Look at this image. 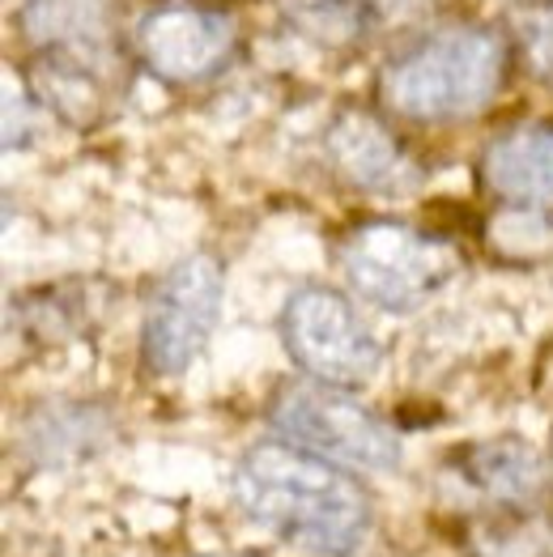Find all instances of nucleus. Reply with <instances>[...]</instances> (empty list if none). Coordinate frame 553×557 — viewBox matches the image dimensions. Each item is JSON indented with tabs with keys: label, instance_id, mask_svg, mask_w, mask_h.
Here are the masks:
<instances>
[{
	"label": "nucleus",
	"instance_id": "nucleus-1",
	"mask_svg": "<svg viewBox=\"0 0 553 557\" xmlns=\"http://www.w3.org/2000/svg\"><path fill=\"white\" fill-rule=\"evenodd\" d=\"M234 498L256 523L328 557H349L370 532L362 485L294 443H260L234 468Z\"/></svg>",
	"mask_w": 553,
	"mask_h": 557
},
{
	"label": "nucleus",
	"instance_id": "nucleus-2",
	"mask_svg": "<svg viewBox=\"0 0 553 557\" xmlns=\"http://www.w3.org/2000/svg\"><path fill=\"white\" fill-rule=\"evenodd\" d=\"M507 77L503 39L481 26L434 30L405 47L379 77L383 102L417 124H443L477 115Z\"/></svg>",
	"mask_w": 553,
	"mask_h": 557
},
{
	"label": "nucleus",
	"instance_id": "nucleus-3",
	"mask_svg": "<svg viewBox=\"0 0 553 557\" xmlns=\"http://www.w3.org/2000/svg\"><path fill=\"white\" fill-rule=\"evenodd\" d=\"M341 269L349 285L383 311H414L456 277L460 256L452 243L401 222H367L345 238Z\"/></svg>",
	"mask_w": 553,
	"mask_h": 557
},
{
	"label": "nucleus",
	"instance_id": "nucleus-4",
	"mask_svg": "<svg viewBox=\"0 0 553 557\" xmlns=\"http://www.w3.org/2000/svg\"><path fill=\"white\" fill-rule=\"evenodd\" d=\"M273 430L320 456L345 468H370L388 472L401 465V438L383 418H374L358 400L332 392L328 383H285L269 405Z\"/></svg>",
	"mask_w": 553,
	"mask_h": 557
},
{
	"label": "nucleus",
	"instance_id": "nucleus-5",
	"mask_svg": "<svg viewBox=\"0 0 553 557\" xmlns=\"http://www.w3.org/2000/svg\"><path fill=\"white\" fill-rule=\"evenodd\" d=\"M281 336L290 358L328 387H358L379 371V341L354 302L336 289L307 285L290 294L281 311Z\"/></svg>",
	"mask_w": 553,
	"mask_h": 557
},
{
	"label": "nucleus",
	"instance_id": "nucleus-6",
	"mask_svg": "<svg viewBox=\"0 0 553 557\" xmlns=\"http://www.w3.org/2000/svg\"><path fill=\"white\" fill-rule=\"evenodd\" d=\"M222 311V264L213 256H187L158 281L145 327L140 354L153 374H180L213 336Z\"/></svg>",
	"mask_w": 553,
	"mask_h": 557
},
{
	"label": "nucleus",
	"instance_id": "nucleus-7",
	"mask_svg": "<svg viewBox=\"0 0 553 557\" xmlns=\"http://www.w3.org/2000/svg\"><path fill=\"white\" fill-rule=\"evenodd\" d=\"M234 47L231 22L200 4H162L137 30V51L145 69L162 82H205L213 77Z\"/></svg>",
	"mask_w": 553,
	"mask_h": 557
},
{
	"label": "nucleus",
	"instance_id": "nucleus-8",
	"mask_svg": "<svg viewBox=\"0 0 553 557\" xmlns=\"http://www.w3.org/2000/svg\"><path fill=\"white\" fill-rule=\"evenodd\" d=\"M328 162L367 191H405L417 184V171L409 153L396 145V137L367 111H341L323 137Z\"/></svg>",
	"mask_w": 553,
	"mask_h": 557
},
{
	"label": "nucleus",
	"instance_id": "nucleus-9",
	"mask_svg": "<svg viewBox=\"0 0 553 557\" xmlns=\"http://www.w3.org/2000/svg\"><path fill=\"white\" fill-rule=\"evenodd\" d=\"M481 175L490 191H499L511 205L524 209H550L553 205V128L528 124L499 137L486 149Z\"/></svg>",
	"mask_w": 553,
	"mask_h": 557
},
{
	"label": "nucleus",
	"instance_id": "nucleus-10",
	"mask_svg": "<svg viewBox=\"0 0 553 557\" xmlns=\"http://www.w3.org/2000/svg\"><path fill=\"white\" fill-rule=\"evenodd\" d=\"M460 476L472 481L486 498L507 503V507H524L537 503L550 490V468L541 460V451H532L519 438H486L464 447L460 456Z\"/></svg>",
	"mask_w": 553,
	"mask_h": 557
},
{
	"label": "nucleus",
	"instance_id": "nucleus-11",
	"mask_svg": "<svg viewBox=\"0 0 553 557\" xmlns=\"http://www.w3.org/2000/svg\"><path fill=\"white\" fill-rule=\"evenodd\" d=\"M22 26L47 51L90 55L111 44L115 0H26Z\"/></svg>",
	"mask_w": 553,
	"mask_h": 557
},
{
	"label": "nucleus",
	"instance_id": "nucleus-12",
	"mask_svg": "<svg viewBox=\"0 0 553 557\" xmlns=\"http://www.w3.org/2000/svg\"><path fill=\"white\" fill-rule=\"evenodd\" d=\"M35 90L69 124H94L107 98L98 73L90 69V55L77 51H44L35 64Z\"/></svg>",
	"mask_w": 553,
	"mask_h": 557
},
{
	"label": "nucleus",
	"instance_id": "nucleus-13",
	"mask_svg": "<svg viewBox=\"0 0 553 557\" xmlns=\"http://www.w3.org/2000/svg\"><path fill=\"white\" fill-rule=\"evenodd\" d=\"M281 13L320 47H349L370 26L362 0H281Z\"/></svg>",
	"mask_w": 553,
	"mask_h": 557
},
{
	"label": "nucleus",
	"instance_id": "nucleus-14",
	"mask_svg": "<svg viewBox=\"0 0 553 557\" xmlns=\"http://www.w3.org/2000/svg\"><path fill=\"white\" fill-rule=\"evenodd\" d=\"M472 557H553V519H494L472 528Z\"/></svg>",
	"mask_w": 553,
	"mask_h": 557
},
{
	"label": "nucleus",
	"instance_id": "nucleus-15",
	"mask_svg": "<svg viewBox=\"0 0 553 557\" xmlns=\"http://www.w3.org/2000/svg\"><path fill=\"white\" fill-rule=\"evenodd\" d=\"M511 35L524 51L528 69L553 82V0H524L511 9Z\"/></svg>",
	"mask_w": 553,
	"mask_h": 557
},
{
	"label": "nucleus",
	"instance_id": "nucleus-16",
	"mask_svg": "<svg viewBox=\"0 0 553 557\" xmlns=\"http://www.w3.org/2000/svg\"><path fill=\"white\" fill-rule=\"evenodd\" d=\"M209 557H260V554H209Z\"/></svg>",
	"mask_w": 553,
	"mask_h": 557
}]
</instances>
